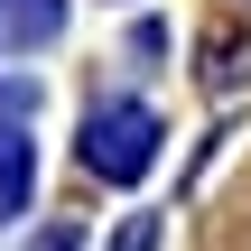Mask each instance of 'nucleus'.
Here are the masks:
<instances>
[{"label":"nucleus","instance_id":"nucleus-4","mask_svg":"<svg viewBox=\"0 0 251 251\" xmlns=\"http://www.w3.org/2000/svg\"><path fill=\"white\" fill-rule=\"evenodd\" d=\"M112 251H158V224H149V214H130V224H121V242Z\"/></svg>","mask_w":251,"mask_h":251},{"label":"nucleus","instance_id":"nucleus-2","mask_svg":"<svg viewBox=\"0 0 251 251\" xmlns=\"http://www.w3.org/2000/svg\"><path fill=\"white\" fill-rule=\"evenodd\" d=\"M65 28V0H0V56H19V47H47Z\"/></svg>","mask_w":251,"mask_h":251},{"label":"nucleus","instance_id":"nucleus-1","mask_svg":"<svg viewBox=\"0 0 251 251\" xmlns=\"http://www.w3.org/2000/svg\"><path fill=\"white\" fill-rule=\"evenodd\" d=\"M84 168L112 177V186L149 177V168H158V112H149V102H102V112L84 121Z\"/></svg>","mask_w":251,"mask_h":251},{"label":"nucleus","instance_id":"nucleus-3","mask_svg":"<svg viewBox=\"0 0 251 251\" xmlns=\"http://www.w3.org/2000/svg\"><path fill=\"white\" fill-rule=\"evenodd\" d=\"M19 196H28V130H0V224L19 214Z\"/></svg>","mask_w":251,"mask_h":251}]
</instances>
